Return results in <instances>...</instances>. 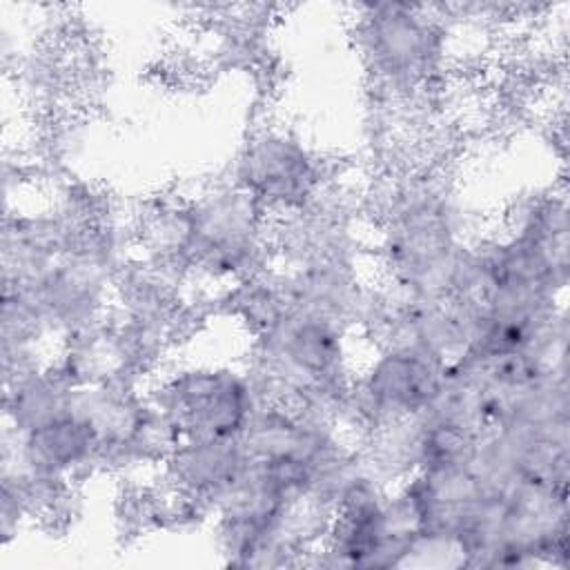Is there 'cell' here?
<instances>
[{"label":"cell","instance_id":"6da1fadb","mask_svg":"<svg viewBox=\"0 0 570 570\" xmlns=\"http://www.w3.org/2000/svg\"><path fill=\"white\" fill-rule=\"evenodd\" d=\"M189 216L187 269L247 281L263 274L269 234L267 212L240 187L220 185L185 203Z\"/></svg>","mask_w":570,"mask_h":570},{"label":"cell","instance_id":"7a4b0ae2","mask_svg":"<svg viewBox=\"0 0 570 570\" xmlns=\"http://www.w3.org/2000/svg\"><path fill=\"white\" fill-rule=\"evenodd\" d=\"M165 412L183 436L234 439L263 403L245 370L232 365H196L169 374L147 396Z\"/></svg>","mask_w":570,"mask_h":570},{"label":"cell","instance_id":"3957f363","mask_svg":"<svg viewBox=\"0 0 570 570\" xmlns=\"http://www.w3.org/2000/svg\"><path fill=\"white\" fill-rule=\"evenodd\" d=\"M358 40L374 80L390 91L419 89L436 69L443 33L423 7L370 4L363 7Z\"/></svg>","mask_w":570,"mask_h":570},{"label":"cell","instance_id":"277c9868","mask_svg":"<svg viewBox=\"0 0 570 570\" xmlns=\"http://www.w3.org/2000/svg\"><path fill=\"white\" fill-rule=\"evenodd\" d=\"M267 214H292L321 191V163L292 134L267 129L238 154L234 180Z\"/></svg>","mask_w":570,"mask_h":570},{"label":"cell","instance_id":"5b68a950","mask_svg":"<svg viewBox=\"0 0 570 570\" xmlns=\"http://www.w3.org/2000/svg\"><path fill=\"white\" fill-rule=\"evenodd\" d=\"M245 463L247 454L238 436H183L163 461V479L169 490L196 499L207 508L209 499L229 485Z\"/></svg>","mask_w":570,"mask_h":570},{"label":"cell","instance_id":"8992f818","mask_svg":"<svg viewBox=\"0 0 570 570\" xmlns=\"http://www.w3.org/2000/svg\"><path fill=\"white\" fill-rule=\"evenodd\" d=\"M73 383L58 365H42L4 383V419L9 432L22 436L69 412Z\"/></svg>","mask_w":570,"mask_h":570}]
</instances>
